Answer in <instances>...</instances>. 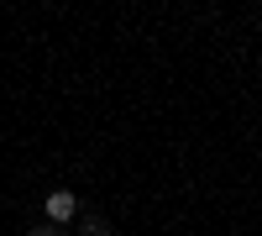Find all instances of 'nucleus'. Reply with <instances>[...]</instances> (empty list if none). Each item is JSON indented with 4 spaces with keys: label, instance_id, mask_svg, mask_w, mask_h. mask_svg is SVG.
<instances>
[{
    "label": "nucleus",
    "instance_id": "1",
    "mask_svg": "<svg viewBox=\"0 0 262 236\" xmlns=\"http://www.w3.org/2000/svg\"><path fill=\"white\" fill-rule=\"evenodd\" d=\"M74 210H79V200L69 195V189H58V195H48V221H74Z\"/></svg>",
    "mask_w": 262,
    "mask_h": 236
},
{
    "label": "nucleus",
    "instance_id": "3",
    "mask_svg": "<svg viewBox=\"0 0 262 236\" xmlns=\"http://www.w3.org/2000/svg\"><path fill=\"white\" fill-rule=\"evenodd\" d=\"M32 236H48V231H32Z\"/></svg>",
    "mask_w": 262,
    "mask_h": 236
},
{
    "label": "nucleus",
    "instance_id": "2",
    "mask_svg": "<svg viewBox=\"0 0 262 236\" xmlns=\"http://www.w3.org/2000/svg\"><path fill=\"white\" fill-rule=\"evenodd\" d=\"M84 236H111V226L105 221H84Z\"/></svg>",
    "mask_w": 262,
    "mask_h": 236
}]
</instances>
